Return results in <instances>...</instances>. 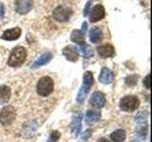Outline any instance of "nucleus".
Here are the masks:
<instances>
[{
	"label": "nucleus",
	"instance_id": "1",
	"mask_svg": "<svg viewBox=\"0 0 152 142\" xmlns=\"http://www.w3.org/2000/svg\"><path fill=\"white\" fill-rule=\"evenodd\" d=\"M27 58V50L23 46H17L13 49L9 57L8 64L12 67H18L25 62Z\"/></svg>",
	"mask_w": 152,
	"mask_h": 142
},
{
	"label": "nucleus",
	"instance_id": "2",
	"mask_svg": "<svg viewBox=\"0 0 152 142\" xmlns=\"http://www.w3.org/2000/svg\"><path fill=\"white\" fill-rule=\"evenodd\" d=\"M54 83L53 80L50 77H43L38 80L36 85V91L38 95L42 97H48L53 92Z\"/></svg>",
	"mask_w": 152,
	"mask_h": 142
},
{
	"label": "nucleus",
	"instance_id": "3",
	"mask_svg": "<svg viewBox=\"0 0 152 142\" xmlns=\"http://www.w3.org/2000/svg\"><path fill=\"white\" fill-rule=\"evenodd\" d=\"M16 117L15 109L12 105L5 106L0 111V122L3 126H9L14 121Z\"/></svg>",
	"mask_w": 152,
	"mask_h": 142
},
{
	"label": "nucleus",
	"instance_id": "4",
	"mask_svg": "<svg viewBox=\"0 0 152 142\" xmlns=\"http://www.w3.org/2000/svg\"><path fill=\"white\" fill-rule=\"evenodd\" d=\"M140 105L139 99L135 96H126L120 101V108L125 112H133Z\"/></svg>",
	"mask_w": 152,
	"mask_h": 142
},
{
	"label": "nucleus",
	"instance_id": "5",
	"mask_svg": "<svg viewBox=\"0 0 152 142\" xmlns=\"http://www.w3.org/2000/svg\"><path fill=\"white\" fill-rule=\"evenodd\" d=\"M71 15H72L71 9L69 7H66V6L56 7L53 11V13H52L53 18L59 22H68Z\"/></svg>",
	"mask_w": 152,
	"mask_h": 142
},
{
	"label": "nucleus",
	"instance_id": "6",
	"mask_svg": "<svg viewBox=\"0 0 152 142\" xmlns=\"http://www.w3.org/2000/svg\"><path fill=\"white\" fill-rule=\"evenodd\" d=\"M89 21L91 23H96L106 16V11H104V8L102 5H95L93 9H91V12H89Z\"/></svg>",
	"mask_w": 152,
	"mask_h": 142
},
{
	"label": "nucleus",
	"instance_id": "7",
	"mask_svg": "<svg viewBox=\"0 0 152 142\" xmlns=\"http://www.w3.org/2000/svg\"><path fill=\"white\" fill-rule=\"evenodd\" d=\"M90 105L93 106L94 108L101 109L106 104V96L102 92L96 91L91 95V98L89 99Z\"/></svg>",
	"mask_w": 152,
	"mask_h": 142
},
{
	"label": "nucleus",
	"instance_id": "8",
	"mask_svg": "<svg viewBox=\"0 0 152 142\" xmlns=\"http://www.w3.org/2000/svg\"><path fill=\"white\" fill-rule=\"evenodd\" d=\"M15 12L19 14H26L32 9V0H15Z\"/></svg>",
	"mask_w": 152,
	"mask_h": 142
},
{
	"label": "nucleus",
	"instance_id": "9",
	"mask_svg": "<svg viewBox=\"0 0 152 142\" xmlns=\"http://www.w3.org/2000/svg\"><path fill=\"white\" fill-rule=\"evenodd\" d=\"M22 30L20 28H10V30H7L3 32V34L1 36V38L3 40L6 41H14L17 40L19 37L21 36Z\"/></svg>",
	"mask_w": 152,
	"mask_h": 142
},
{
	"label": "nucleus",
	"instance_id": "10",
	"mask_svg": "<svg viewBox=\"0 0 152 142\" xmlns=\"http://www.w3.org/2000/svg\"><path fill=\"white\" fill-rule=\"evenodd\" d=\"M81 127H82V114H77L72 117V121H71L70 124L71 133L75 137L79 135Z\"/></svg>",
	"mask_w": 152,
	"mask_h": 142
},
{
	"label": "nucleus",
	"instance_id": "11",
	"mask_svg": "<svg viewBox=\"0 0 152 142\" xmlns=\"http://www.w3.org/2000/svg\"><path fill=\"white\" fill-rule=\"evenodd\" d=\"M97 52L100 57L102 58H109V57H113L115 54V49L112 45H104L97 47Z\"/></svg>",
	"mask_w": 152,
	"mask_h": 142
},
{
	"label": "nucleus",
	"instance_id": "12",
	"mask_svg": "<svg viewBox=\"0 0 152 142\" xmlns=\"http://www.w3.org/2000/svg\"><path fill=\"white\" fill-rule=\"evenodd\" d=\"M63 55L66 58V60L69 62H77L78 61V52L76 47L71 46H66L63 49Z\"/></svg>",
	"mask_w": 152,
	"mask_h": 142
},
{
	"label": "nucleus",
	"instance_id": "13",
	"mask_svg": "<svg viewBox=\"0 0 152 142\" xmlns=\"http://www.w3.org/2000/svg\"><path fill=\"white\" fill-rule=\"evenodd\" d=\"M112 80H113V72L107 67H103L99 76V82L104 84H109L112 83Z\"/></svg>",
	"mask_w": 152,
	"mask_h": 142
},
{
	"label": "nucleus",
	"instance_id": "14",
	"mask_svg": "<svg viewBox=\"0 0 152 142\" xmlns=\"http://www.w3.org/2000/svg\"><path fill=\"white\" fill-rule=\"evenodd\" d=\"M52 59V54L50 52H46V53L42 54L39 58H38L34 63L32 64V65L31 66V68H37V67H40L42 65H45L48 63H50V60Z\"/></svg>",
	"mask_w": 152,
	"mask_h": 142
},
{
	"label": "nucleus",
	"instance_id": "15",
	"mask_svg": "<svg viewBox=\"0 0 152 142\" xmlns=\"http://www.w3.org/2000/svg\"><path fill=\"white\" fill-rule=\"evenodd\" d=\"M103 39V31L100 28L94 27L89 31V40L93 44H97V43L101 42Z\"/></svg>",
	"mask_w": 152,
	"mask_h": 142
},
{
	"label": "nucleus",
	"instance_id": "16",
	"mask_svg": "<svg viewBox=\"0 0 152 142\" xmlns=\"http://www.w3.org/2000/svg\"><path fill=\"white\" fill-rule=\"evenodd\" d=\"M11 89L7 85H0V105L6 104L11 99Z\"/></svg>",
	"mask_w": 152,
	"mask_h": 142
},
{
	"label": "nucleus",
	"instance_id": "17",
	"mask_svg": "<svg viewBox=\"0 0 152 142\" xmlns=\"http://www.w3.org/2000/svg\"><path fill=\"white\" fill-rule=\"evenodd\" d=\"M100 118H101V113L99 111L89 110L86 114V123L88 125H91L93 123L97 122Z\"/></svg>",
	"mask_w": 152,
	"mask_h": 142
},
{
	"label": "nucleus",
	"instance_id": "18",
	"mask_svg": "<svg viewBox=\"0 0 152 142\" xmlns=\"http://www.w3.org/2000/svg\"><path fill=\"white\" fill-rule=\"evenodd\" d=\"M76 49L79 51V53L82 55L85 58H90L92 55H93V50L91 49V46L85 44L82 45H78V46L76 47Z\"/></svg>",
	"mask_w": 152,
	"mask_h": 142
},
{
	"label": "nucleus",
	"instance_id": "19",
	"mask_svg": "<svg viewBox=\"0 0 152 142\" xmlns=\"http://www.w3.org/2000/svg\"><path fill=\"white\" fill-rule=\"evenodd\" d=\"M70 40L78 45L85 44V34L79 30H74L70 34Z\"/></svg>",
	"mask_w": 152,
	"mask_h": 142
},
{
	"label": "nucleus",
	"instance_id": "20",
	"mask_svg": "<svg viewBox=\"0 0 152 142\" xmlns=\"http://www.w3.org/2000/svg\"><path fill=\"white\" fill-rule=\"evenodd\" d=\"M94 82V79H93V75L90 71H86L84 76H83V85L85 88H87L89 90V88L92 86Z\"/></svg>",
	"mask_w": 152,
	"mask_h": 142
},
{
	"label": "nucleus",
	"instance_id": "21",
	"mask_svg": "<svg viewBox=\"0 0 152 142\" xmlns=\"http://www.w3.org/2000/svg\"><path fill=\"white\" fill-rule=\"evenodd\" d=\"M126 137V134L124 130H116L110 135V138L113 142H123Z\"/></svg>",
	"mask_w": 152,
	"mask_h": 142
},
{
	"label": "nucleus",
	"instance_id": "22",
	"mask_svg": "<svg viewBox=\"0 0 152 142\" xmlns=\"http://www.w3.org/2000/svg\"><path fill=\"white\" fill-rule=\"evenodd\" d=\"M89 90L85 88L84 86H81V88L79 89L78 94H77V97H76V101L78 103H83L86 97L88 96V93Z\"/></svg>",
	"mask_w": 152,
	"mask_h": 142
},
{
	"label": "nucleus",
	"instance_id": "23",
	"mask_svg": "<svg viewBox=\"0 0 152 142\" xmlns=\"http://www.w3.org/2000/svg\"><path fill=\"white\" fill-rule=\"evenodd\" d=\"M147 118H148V113L146 111H142L135 117V120L139 123H145L147 120Z\"/></svg>",
	"mask_w": 152,
	"mask_h": 142
},
{
	"label": "nucleus",
	"instance_id": "24",
	"mask_svg": "<svg viewBox=\"0 0 152 142\" xmlns=\"http://www.w3.org/2000/svg\"><path fill=\"white\" fill-rule=\"evenodd\" d=\"M138 80V77L136 75H130L126 79V83L129 86H132V85H135L137 83Z\"/></svg>",
	"mask_w": 152,
	"mask_h": 142
},
{
	"label": "nucleus",
	"instance_id": "25",
	"mask_svg": "<svg viewBox=\"0 0 152 142\" xmlns=\"http://www.w3.org/2000/svg\"><path fill=\"white\" fill-rule=\"evenodd\" d=\"M61 137V134L58 131H53L51 132V134L50 135V138L48 139L47 142H56Z\"/></svg>",
	"mask_w": 152,
	"mask_h": 142
},
{
	"label": "nucleus",
	"instance_id": "26",
	"mask_svg": "<svg viewBox=\"0 0 152 142\" xmlns=\"http://www.w3.org/2000/svg\"><path fill=\"white\" fill-rule=\"evenodd\" d=\"M91 130H86L84 133H83V135H82V136H81V139L82 140H88L90 136H91Z\"/></svg>",
	"mask_w": 152,
	"mask_h": 142
},
{
	"label": "nucleus",
	"instance_id": "27",
	"mask_svg": "<svg viewBox=\"0 0 152 142\" xmlns=\"http://www.w3.org/2000/svg\"><path fill=\"white\" fill-rule=\"evenodd\" d=\"M91 0H89V1L87 2V4H86V6H85V9H84V16H88V13H89V9H90V6H91Z\"/></svg>",
	"mask_w": 152,
	"mask_h": 142
},
{
	"label": "nucleus",
	"instance_id": "28",
	"mask_svg": "<svg viewBox=\"0 0 152 142\" xmlns=\"http://www.w3.org/2000/svg\"><path fill=\"white\" fill-rule=\"evenodd\" d=\"M144 83H145V87H146L147 89H150V75H149V74L145 77V80H144Z\"/></svg>",
	"mask_w": 152,
	"mask_h": 142
},
{
	"label": "nucleus",
	"instance_id": "29",
	"mask_svg": "<svg viewBox=\"0 0 152 142\" xmlns=\"http://www.w3.org/2000/svg\"><path fill=\"white\" fill-rule=\"evenodd\" d=\"M87 28H88V24L86 23V22H84L83 25H82V30H81V31L84 33V34H86V31H87Z\"/></svg>",
	"mask_w": 152,
	"mask_h": 142
},
{
	"label": "nucleus",
	"instance_id": "30",
	"mask_svg": "<svg viewBox=\"0 0 152 142\" xmlns=\"http://www.w3.org/2000/svg\"><path fill=\"white\" fill-rule=\"evenodd\" d=\"M97 142H110V141L107 140V138H104V137H102V138H100Z\"/></svg>",
	"mask_w": 152,
	"mask_h": 142
}]
</instances>
